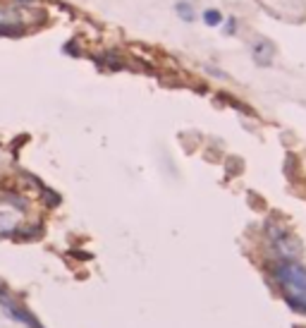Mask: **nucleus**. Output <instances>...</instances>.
Listing matches in <instances>:
<instances>
[{
    "instance_id": "1",
    "label": "nucleus",
    "mask_w": 306,
    "mask_h": 328,
    "mask_svg": "<svg viewBox=\"0 0 306 328\" xmlns=\"http://www.w3.org/2000/svg\"><path fill=\"white\" fill-rule=\"evenodd\" d=\"M275 278H278L280 288L287 295V302L299 311H306V268L304 266L287 261L275 268Z\"/></svg>"
},
{
    "instance_id": "2",
    "label": "nucleus",
    "mask_w": 306,
    "mask_h": 328,
    "mask_svg": "<svg viewBox=\"0 0 306 328\" xmlns=\"http://www.w3.org/2000/svg\"><path fill=\"white\" fill-rule=\"evenodd\" d=\"M251 55H253V63L259 65V67H270L273 58H275V43L268 41V38L259 36L251 43Z\"/></svg>"
},
{
    "instance_id": "3",
    "label": "nucleus",
    "mask_w": 306,
    "mask_h": 328,
    "mask_svg": "<svg viewBox=\"0 0 306 328\" xmlns=\"http://www.w3.org/2000/svg\"><path fill=\"white\" fill-rule=\"evenodd\" d=\"M266 10H268L273 17H287V15H292V19H299L297 15H294V10L306 12V8L301 5V0H275V5H268Z\"/></svg>"
},
{
    "instance_id": "4",
    "label": "nucleus",
    "mask_w": 306,
    "mask_h": 328,
    "mask_svg": "<svg viewBox=\"0 0 306 328\" xmlns=\"http://www.w3.org/2000/svg\"><path fill=\"white\" fill-rule=\"evenodd\" d=\"M275 247H278V252L282 259H297L299 254H301V245H299L297 237H292L287 232V235H282L280 240H275Z\"/></svg>"
},
{
    "instance_id": "5",
    "label": "nucleus",
    "mask_w": 306,
    "mask_h": 328,
    "mask_svg": "<svg viewBox=\"0 0 306 328\" xmlns=\"http://www.w3.org/2000/svg\"><path fill=\"white\" fill-rule=\"evenodd\" d=\"M0 302H3V307L8 309V314H12V319H15V321H19V323H24V326H29V328H43L36 319H34V316H31V314H27V311L17 309L15 304H10V302L5 300V295L0 297Z\"/></svg>"
},
{
    "instance_id": "6",
    "label": "nucleus",
    "mask_w": 306,
    "mask_h": 328,
    "mask_svg": "<svg viewBox=\"0 0 306 328\" xmlns=\"http://www.w3.org/2000/svg\"><path fill=\"white\" fill-rule=\"evenodd\" d=\"M175 10H177V15H180L184 22H194V8H191V3H187V0H180L177 5H175Z\"/></svg>"
},
{
    "instance_id": "7",
    "label": "nucleus",
    "mask_w": 306,
    "mask_h": 328,
    "mask_svg": "<svg viewBox=\"0 0 306 328\" xmlns=\"http://www.w3.org/2000/svg\"><path fill=\"white\" fill-rule=\"evenodd\" d=\"M201 17H203V22H206V27H220V24H223V12H218V10H206V12H203V15H201Z\"/></svg>"
},
{
    "instance_id": "8",
    "label": "nucleus",
    "mask_w": 306,
    "mask_h": 328,
    "mask_svg": "<svg viewBox=\"0 0 306 328\" xmlns=\"http://www.w3.org/2000/svg\"><path fill=\"white\" fill-rule=\"evenodd\" d=\"M15 230V218L10 216V213H3L0 216V237H5L8 232H12Z\"/></svg>"
},
{
    "instance_id": "9",
    "label": "nucleus",
    "mask_w": 306,
    "mask_h": 328,
    "mask_svg": "<svg viewBox=\"0 0 306 328\" xmlns=\"http://www.w3.org/2000/svg\"><path fill=\"white\" fill-rule=\"evenodd\" d=\"M234 31H237V19L230 17L225 22V34H227V36H234Z\"/></svg>"
},
{
    "instance_id": "10",
    "label": "nucleus",
    "mask_w": 306,
    "mask_h": 328,
    "mask_svg": "<svg viewBox=\"0 0 306 328\" xmlns=\"http://www.w3.org/2000/svg\"><path fill=\"white\" fill-rule=\"evenodd\" d=\"M0 297H3V285H0Z\"/></svg>"
}]
</instances>
